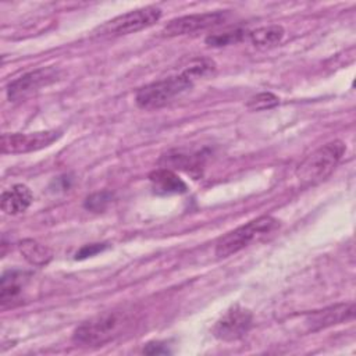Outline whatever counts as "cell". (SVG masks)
Listing matches in <instances>:
<instances>
[{
  "instance_id": "4fadbf2b",
  "label": "cell",
  "mask_w": 356,
  "mask_h": 356,
  "mask_svg": "<svg viewBox=\"0 0 356 356\" xmlns=\"http://www.w3.org/2000/svg\"><path fill=\"white\" fill-rule=\"evenodd\" d=\"M18 250L32 266H46L53 259V252L50 248L31 238L19 241Z\"/></svg>"
},
{
  "instance_id": "d6986e66",
  "label": "cell",
  "mask_w": 356,
  "mask_h": 356,
  "mask_svg": "<svg viewBox=\"0 0 356 356\" xmlns=\"http://www.w3.org/2000/svg\"><path fill=\"white\" fill-rule=\"evenodd\" d=\"M110 202H111L110 192H96L85 199V209L95 213H100L108 206Z\"/></svg>"
},
{
  "instance_id": "8fae6325",
  "label": "cell",
  "mask_w": 356,
  "mask_h": 356,
  "mask_svg": "<svg viewBox=\"0 0 356 356\" xmlns=\"http://www.w3.org/2000/svg\"><path fill=\"white\" fill-rule=\"evenodd\" d=\"M33 195L26 185L17 184L1 193L0 206L6 214L15 216L24 213L32 203Z\"/></svg>"
},
{
  "instance_id": "6da1fadb",
  "label": "cell",
  "mask_w": 356,
  "mask_h": 356,
  "mask_svg": "<svg viewBox=\"0 0 356 356\" xmlns=\"http://www.w3.org/2000/svg\"><path fill=\"white\" fill-rule=\"evenodd\" d=\"M134 323V316L127 309H113L93 316L79 324L72 335L81 346H102L122 335Z\"/></svg>"
},
{
  "instance_id": "9a60e30c",
  "label": "cell",
  "mask_w": 356,
  "mask_h": 356,
  "mask_svg": "<svg viewBox=\"0 0 356 356\" xmlns=\"http://www.w3.org/2000/svg\"><path fill=\"white\" fill-rule=\"evenodd\" d=\"M25 281V274L17 270H8L3 274L0 284V302L3 306L21 295Z\"/></svg>"
},
{
  "instance_id": "8992f818",
  "label": "cell",
  "mask_w": 356,
  "mask_h": 356,
  "mask_svg": "<svg viewBox=\"0 0 356 356\" xmlns=\"http://www.w3.org/2000/svg\"><path fill=\"white\" fill-rule=\"evenodd\" d=\"M253 324V314L249 309L235 305L229 307L214 324L213 335L217 339L232 342L245 337Z\"/></svg>"
},
{
  "instance_id": "52a82bcc",
  "label": "cell",
  "mask_w": 356,
  "mask_h": 356,
  "mask_svg": "<svg viewBox=\"0 0 356 356\" xmlns=\"http://www.w3.org/2000/svg\"><path fill=\"white\" fill-rule=\"evenodd\" d=\"M63 134L56 129L39 131L29 134H4L1 136V153L4 154H21L36 152L50 146Z\"/></svg>"
},
{
  "instance_id": "30bf717a",
  "label": "cell",
  "mask_w": 356,
  "mask_h": 356,
  "mask_svg": "<svg viewBox=\"0 0 356 356\" xmlns=\"http://www.w3.org/2000/svg\"><path fill=\"white\" fill-rule=\"evenodd\" d=\"M355 316V303H337L321 310H314L305 317V325L309 331L324 330L348 320H352Z\"/></svg>"
},
{
  "instance_id": "ac0fdd59",
  "label": "cell",
  "mask_w": 356,
  "mask_h": 356,
  "mask_svg": "<svg viewBox=\"0 0 356 356\" xmlns=\"http://www.w3.org/2000/svg\"><path fill=\"white\" fill-rule=\"evenodd\" d=\"M278 104H280V99L274 93L261 92L250 97L249 102L246 103V107L252 111H263V110H270Z\"/></svg>"
},
{
  "instance_id": "5b68a950",
  "label": "cell",
  "mask_w": 356,
  "mask_h": 356,
  "mask_svg": "<svg viewBox=\"0 0 356 356\" xmlns=\"http://www.w3.org/2000/svg\"><path fill=\"white\" fill-rule=\"evenodd\" d=\"M161 17V10L154 6H146L121 14L106 24H103L99 31L100 35L106 36H121L138 32L147 26H152Z\"/></svg>"
},
{
  "instance_id": "9c48e42d",
  "label": "cell",
  "mask_w": 356,
  "mask_h": 356,
  "mask_svg": "<svg viewBox=\"0 0 356 356\" xmlns=\"http://www.w3.org/2000/svg\"><path fill=\"white\" fill-rule=\"evenodd\" d=\"M227 18V13L224 11H210V13H202V14H191V15H182L178 18L171 19L161 31L164 36H179V35H188L197 31H203L211 26H216L221 22H224Z\"/></svg>"
},
{
  "instance_id": "44dd1931",
  "label": "cell",
  "mask_w": 356,
  "mask_h": 356,
  "mask_svg": "<svg viewBox=\"0 0 356 356\" xmlns=\"http://www.w3.org/2000/svg\"><path fill=\"white\" fill-rule=\"evenodd\" d=\"M143 353H146V355H167V353H170V349L165 343L156 341V342L146 343V346L143 348Z\"/></svg>"
},
{
  "instance_id": "277c9868",
  "label": "cell",
  "mask_w": 356,
  "mask_h": 356,
  "mask_svg": "<svg viewBox=\"0 0 356 356\" xmlns=\"http://www.w3.org/2000/svg\"><path fill=\"white\" fill-rule=\"evenodd\" d=\"M193 83L195 79L185 70H182L178 75L168 76L142 86L135 95V102L138 107L143 110L160 108L175 96L192 88Z\"/></svg>"
},
{
  "instance_id": "ffe728a7",
  "label": "cell",
  "mask_w": 356,
  "mask_h": 356,
  "mask_svg": "<svg viewBox=\"0 0 356 356\" xmlns=\"http://www.w3.org/2000/svg\"><path fill=\"white\" fill-rule=\"evenodd\" d=\"M107 248L106 243H90V245H85L83 248H81L76 254H75V259H86V257H90L102 250H104Z\"/></svg>"
},
{
  "instance_id": "5bb4252c",
  "label": "cell",
  "mask_w": 356,
  "mask_h": 356,
  "mask_svg": "<svg viewBox=\"0 0 356 356\" xmlns=\"http://www.w3.org/2000/svg\"><path fill=\"white\" fill-rule=\"evenodd\" d=\"M285 35V31L281 25H267L256 28L248 33L249 42L257 49H270L277 46Z\"/></svg>"
},
{
  "instance_id": "3957f363",
  "label": "cell",
  "mask_w": 356,
  "mask_h": 356,
  "mask_svg": "<svg viewBox=\"0 0 356 356\" xmlns=\"http://www.w3.org/2000/svg\"><path fill=\"white\" fill-rule=\"evenodd\" d=\"M346 146L342 140H331L314 150L298 168V179L302 185L309 186L325 179L337 167Z\"/></svg>"
},
{
  "instance_id": "e0dca14e",
  "label": "cell",
  "mask_w": 356,
  "mask_h": 356,
  "mask_svg": "<svg viewBox=\"0 0 356 356\" xmlns=\"http://www.w3.org/2000/svg\"><path fill=\"white\" fill-rule=\"evenodd\" d=\"M163 160H165V165H174L178 168H184L186 171H193V170H200V159L196 156H189L184 153H171L168 156H164Z\"/></svg>"
},
{
  "instance_id": "7c38bea8",
  "label": "cell",
  "mask_w": 356,
  "mask_h": 356,
  "mask_svg": "<svg viewBox=\"0 0 356 356\" xmlns=\"http://www.w3.org/2000/svg\"><path fill=\"white\" fill-rule=\"evenodd\" d=\"M149 181L157 195L185 193L188 191L186 184L172 170L167 167L152 171L149 174Z\"/></svg>"
},
{
  "instance_id": "7a4b0ae2",
  "label": "cell",
  "mask_w": 356,
  "mask_h": 356,
  "mask_svg": "<svg viewBox=\"0 0 356 356\" xmlns=\"http://www.w3.org/2000/svg\"><path fill=\"white\" fill-rule=\"evenodd\" d=\"M278 220L271 216H260L221 236L216 245V256L228 257L252 242L266 238L278 227Z\"/></svg>"
},
{
  "instance_id": "ba28073f",
  "label": "cell",
  "mask_w": 356,
  "mask_h": 356,
  "mask_svg": "<svg viewBox=\"0 0 356 356\" xmlns=\"http://www.w3.org/2000/svg\"><path fill=\"white\" fill-rule=\"evenodd\" d=\"M58 76L56 68H39L31 72L21 75L19 78L11 81L7 86V96L10 102H19L39 90L42 86H46L54 82Z\"/></svg>"
},
{
  "instance_id": "2e32d148",
  "label": "cell",
  "mask_w": 356,
  "mask_h": 356,
  "mask_svg": "<svg viewBox=\"0 0 356 356\" xmlns=\"http://www.w3.org/2000/svg\"><path fill=\"white\" fill-rule=\"evenodd\" d=\"M248 33L249 32H246L243 29H234V31H227L222 33H213L206 38V43L213 47L228 46V44H234V43L243 40L245 38H248Z\"/></svg>"
}]
</instances>
